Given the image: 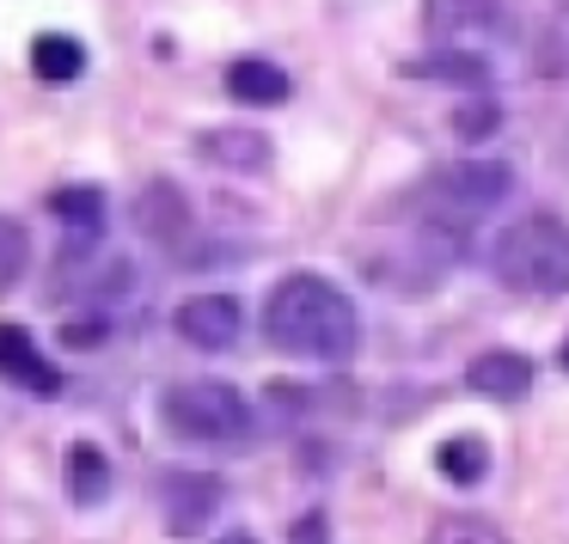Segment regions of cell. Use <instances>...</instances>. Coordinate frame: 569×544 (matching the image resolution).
Instances as JSON below:
<instances>
[{"label": "cell", "mask_w": 569, "mask_h": 544, "mask_svg": "<svg viewBox=\"0 0 569 544\" xmlns=\"http://www.w3.org/2000/svg\"><path fill=\"white\" fill-rule=\"evenodd\" d=\"M263 336H270L282 355L337 367V361H349L361 343V312L331 275L300 270V275H282L276 294L263 300Z\"/></svg>", "instance_id": "cell-1"}, {"label": "cell", "mask_w": 569, "mask_h": 544, "mask_svg": "<svg viewBox=\"0 0 569 544\" xmlns=\"http://www.w3.org/2000/svg\"><path fill=\"white\" fill-rule=\"evenodd\" d=\"M508 190H515V172H508L502 160H459V165H441V172L422 184L417 214H422L435 245H453V239H466L483 214L502 209Z\"/></svg>", "instance_id": "cell-2"}, {"label": "cell", "mask_w": 569, "mask_h": 544, "mask_svg": "<svg viewBox=\"0 0 569 544\" xmlns=\"http://www.w3.org/2000/svg\"><path fill=\"white\" fill-rule=\"evenodd\" d=\"M496 282L515 294H569V226L557 214H527L490 245Z\"/></svg>", "instance_id": "cell-3"}, {"label": "cell", "mask_w": 569, "mask_h": 544, "mask_svg": "<svg viewBox=\"0 0 569 544\" xmlns=\"http://www.w3.org/2000/svg\"><path fill=\"white\" fill-rule=\"evenodd\" d=\"M160 416H166V429H172L178 441H190V446H227V453H239V446L251 441V404L221 380L172 385L166 404H160Z\"/></svg>", "instance_id": "cell-4"}, {"label": "cell", "mask_w": 569, "mask_h": 544, "mask_svg": "<svg viewBox=\"0 0 569 544\" xmlns=\"http://www.w3.org/2000/svg\"><path fill=\"white\" fill-rule=\"evenodd\" d=\"M221 502H227V483L209 477V471H166L160 477V507H166V526H172L178 538L209 532V520L221 514Z\"/></svg>", "instance_id": "cell-5"}, {"label": "cell", "mask_w": 569, "mask_h": 544, "mask_svg": "<svg viewBox=\"0 0 569 544\" xmlns=\"http://www.w3.org/2000/svg\"><path fill=\"white\" fill-rule=\"evenodd\" d=\"M422 26H429L435 43H478V38H496L508 26V13L502 0H429Z\"/></svg>", "instance_id": "cell-6"}, {"label": "cell", "mask_w": 569, "mask_h": 544, "mask_svg": "<svg viewBox=\"0 0 569 544\" xmlns=\"http://www.w3.org/2000/svg\"><path fill=\"white\" fill-rule=\"evenodd\" d=\"M172 324H178V336H184L190 349H233L239 331H246L233 294H197V300H184Z\"/></svg>", "instance_id": "cell-7"}, {"label": "cell", "mask_w": 569, "mask_h": 544, "mask_svg": "<svg viewBox=\"0 0 569 544\" xmlns=\"http://www.w3.org/2000/svg\"><path fill=\"white\" fill-rule=\"evenodd\" d=\"M0 380H13L19 392H31V397H56V392H62L56 361L43 355L19 324H0Z\"/></svg>", "instance_id": "cell-8"}, {"label": "cell", "mask_w": 569, "mask_h": 544, "mask_svg": "<svg viewBox=\"0 0 569 544\" xmlns=\"http://www.w3.org/2000/svg\"><path fill=\"white\" fill-rule=\"evenodd\" d=\"M136 226L153 245H184L190 239V197L178 184H166V178H153L136 197Z\"/></svg>", "instance_id": "cell-9"}, {"label": "cell", "mask_w": 569, "mask_h": 544, "mask_svg": "<svg viewBox=\"0 0 569 544\" xmlns=\"http://www.w3.org/2000/svg\"><path fill=\"white\" fill-rule=\"evenodd\" d=\"M466 385L478 397H496V404H515V397L532 392V361L515 355V349H483L466 367Z\"/></svg>", "instance_id": "cell-10"}, {"label": "cell", "mask_w": 569, "mask_h": 544, "mask_svg": "<svg viewBox=\"0 0 569 544\" xmlns=\"http://www.w3.org/2000/svg\"><path fill=\"white\" fill-rule=\"evenodd\" d=\"M197 153L209 165H227V172H263L270 165V135H258V129H202Z\"/></svg>", "instance_id": "cell-11"}, {"label": "cell", "mask_w": 569, "mask_h": 544, "mask_svg": "<svg viewBox=\"0 0 569 544\" xmlns=\"http://www.w3.org/2000/svg\"><path fill=\"white\" fill-rule=\"evenodd\" d=\"M227 92H233L239 104H288V92H295V80L282 74L276 62H258V56H246V62L227 68Z\"/></svg>", "instance_id": "cell-12"}, {"label": "cell", "mask_w": 569, "mask_h": 544, "mask_svg": "<svg viewBox=\"0 0 569 544\" xmlns=\"http://www.w3.org/2000/svg\"><path fill=\"white\" fill-rule=\"evenodd\" d=\"M80 68H87V50H80L74 38H62V31H43V38L31 43V74H38V80H50V87L74 80Z\"/></svg>", "instance_id": "cell-13"}, {"label": "cell", "mask_w": 569, "mask_h": 544, "mask_svg": "<svg viewBox=\"0 0 569 544\" xmlns=\"http://www.w3.org/2000/svg\"><path fill=\"white\" fill-rule=\"evenodd\" d=\"M68 490H74L80 507L104 502V490H111V465H104L99 446H74V453H68Z\"/></svg>", "instance_id": "cell-14"}, {"label": "cell", "mask_w": 569, "mask_h": 544, "mask_svg": "<svg viewBox=\"0 0 569 544\" xmlns=\"http://www.w3.org/2000/svg\"><path fill=\"white\" fill-rule=\"evenodd\" d=\"M50 209L62 214V221L74 226L80 239H99V226H104V197H99L92 184H68V190H56Z\"/></svg>", "instance_id": "cell-15"}, {"label": "cell", "mask_w": 569, "mask_h": 544, "mask_svg": "<svg viewBox=\"0 0 569 544\" xmlns=\"http://www.w3.org/2000/svg\"><path fill=\"white\" fill-rule=\"evenodd\" d=\"M410 74L459 80V87H490V62H483V50H441V56H429V62H417Z\"/></svg>", "instance_id": "cell-16"}, {"label": "cell", "mask_w": 569, "mask_h": 544, "mask_svg": "<svg viewBox=\"0 0 569 544\" xmlns=\"http://www.w3.org/2000/svg\"><path fill=\"white\" fill-rule=\"evenodd\" d=\"M435 465H441L453 483H483V471H490V446H483L478 434H453V441H441Z\"/></svg>", "instance_id": "cell-17"}, {"label": "cell", "mask_w": 569, "mask_h": 544, "mask_svg": "<svg viewBox=\"0 0 569 544\" xmlns=\"http://www.w3.org/2000/svg\"><path fill=\"white\" fill-rule=\"evenodd\" d=\"M429 544H508V532L490 514H441L429 526Z\"/></svg>", "instance_id": "cell-18"}, {"label": "cell", "mask_w": 569, "mask_h": 544, "mask_svg": "<svg viewBox=\"0 0 569 544\" xmlns=\"http://www.w3.org/2000/svg\"><path fill=\"white\" fill-rule=\"evenodd\" d=\"M26 263H31V239H26V226H19L13 214H0V294H7V288H19Z\"/></svg>", "instance_id": "cell-19"}, {"label": "cell", "mask_w": 569, "mask_h": 544, "mask_svg": "<svg viewBox=\"0 0 569 544\" xmlns=\"http://www.w3.org/2000/svg\"><path fill=\"white\" fill-rule=\"evenodd\" d=\"M496 123H502V111H496L490 99H471V104H459V111H453V129H459V141H483Z\"/></svg>", "instance_id": "cell-20"}, {"label": "cell", "mask_w": 569, "mask_h": 544, "mask_svg": "<svg viewBox=\"0 0 569 544\" xmlns=\"http://www.w3.org/2000/svg\"><path fill=\"white\" fill-rule=\"evenodd\" d=\"M295 544H325V514H300L295 520Z\"/></svg>", "instance_id": "cell-21"}, {"label": "cell", "mask_w": 569, "mask_h": 544, "mask_svg": "<svg viewBox=\"0 0 569 544\" xmlns=\"http://www.w3.org/2000/svg\"><path fill=\"white\" fill-rule=\"evenodd\" d=\"M214 544H258V538H251V532H221Z\"/></svg>", "instance_id": "cell-22"}, {"label": "cell", "mask_w": 569, "mask_h": 544, "mask_svg": "<svg viewBox=\"0 0 569 544\" xmlns=\"http://www.w3.org/2000/svg\"><path fill=\"white\" fill-rule=\"evenodd\" d=\"M563 367H569V343H563Z\"/></svg>", "instance_id": "cell-23"}]
</instances>
